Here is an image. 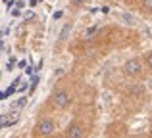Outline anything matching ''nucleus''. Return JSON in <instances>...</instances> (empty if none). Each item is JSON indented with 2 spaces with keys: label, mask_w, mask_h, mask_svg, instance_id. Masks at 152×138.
Listing matches in <instances>:
<instances>
[{
  "label": "nucleus",
  "mask_w": 152,
  "mask_h": 138,
  "mask_svg": "<svg viewBox=\"0 0 152 138\" xmlns=\"http://www.w3.org/2000/svg\"><path fill=\"white\" fill-rule=\"evenodd\" d=\"M69 104H71V94L69 92L58 90V92L52 94V105L56 109H66V108H69Z\"/></svg>",
  "instance_id": "f257e3e1"
},
{
  "label": "nucleus",
  "mask_w": 152,
  "mask_h": 138,
  "mask_svg": "<svg viewBox=\"0 0 152 138\" xmlns=\"http://www.w3.org/2000/svg\"><path fill=\"white\" fill-rule=\"evenodd\" d=\"M54 131H56L54 121L52 119H42V121H39V125L35 127L33 134L35 136H50V134H54Z\"/></svg>",
  "instance_id": "f03ea898"
},
{
  "label": "nucleus",
  "mask_w": 152,
  "mask_h": 138,
  "mask_svg": "<svg viewBox=\"0 0 152 138\" xmlns=\"http://www.w3.org/2000/svg\"><path fill=\"white\" fill-rule=\"evenodd\" d=\"M142 10H145V12H152V0H142Z\"/></svg>",
  "instance_id": "6e6552de"
},
{
  "label": "nucleus",
  "mask_w": 152,
  "mask_h": 138,
  "mask_svg": "<svg viewBox=\"0 0 152 138\" xmlns=\"http://www.w3.org/2000/svg\"><path fill=\"white\" fill-rule=\"evenodd\" d=\"M66 136L67 138H83L85 136V129L81 125H69L66 131Z\"/></svg>",
  "instance_id": "20e7f679"
},
{
  "label": "nucleus",
  "mask_w": 152,
  "mask_h": 138,
  "mask_svg": "<svg viewBox=\"0 0 152 138\" xmlns=\"http://www.w3.org/2000/svg\"><path fill=\"white\" fill-rule=\"evenodd\" d=\"M69 31H71V23H66L64 29H62V33H60V40H66V37L69 35Z\"/></svg>",
  "instance_id": "39448f33"
},
{
  "label": "nucleus",
  "mask_w": 152,
  "mask_h": 138,
  "mask_svg": "<svg viewBox=\"0 0 152 138\" xmlns=\"http://www.w3.org/2000/svg\"><path fill=\"white\" fill-rule=\"evenodd\" d=\"M35 17H37V15H35V12H33V10H27L25 14H23V21H33Z\"/></svg>",
  "instance_id": "423d86ee"
},
{
  "label": "nucleus",
  "mask_w": 152,
  "mask_h": 138,
  "mask_svg": "<svg viewBox=\"0 0 152 138\" xmlns=\"http://www.w3.org/2000/svg\"><path fill=\"white\" fill-rule=\"evenodd\" d=\"M25 104H27V98L21 96V98H19V100L14 104V108H15V109H21V108H25Z\"/></svg>",
  "instance_id": "0eeeda50"
},
{
  "label": "nucleus",
  "mask_w": 152,
  "mask_h": 138,
  "mask_svg": "<svg viewBox=\"0 0 152 138\" xmlns=\"http://www.w3.org/2000/svg\"><path fill=\"white\" fill-rule=\"evenodd\" d=\"M69 2H71V6L81 8V6H85V4H87V0H69Z\"/></svg>",
  "instance_id": "1a4fd4ad"
},
{
  "label": "nucleus",
  "mask_w": 152,
  "mask_h": 138,
  "mask_svg": "<svg viewBox=\"0 0 152 138\" xmlns=\"http://www.w3.org/2000/svg\"><path fill=\"white\" fill-rule=\"evenodd\" d=\"M125 2H131V0H125Z\"/></svg>",
  "instance_id": "f8f14e48"
},
{
  "label": "nucleus",
  "mask_w": 152,
  "mask_h": 138,
  "mask_svg": "<svg viewBox=\"0 0 152 138\" xmlns=\"http://www.w3.org/2000/svg\"><path fill=\"white\" fill-rule=\"evenodd\" d=\"M146 65H148V67L152 69V52L146 54Z\"/></svg>",
  "instance_id": "9d476101"
},
{
  "label": "nucleus",
  "mask_w": 152,
  "mask_h": 138,
  "mask_svg": "<svg viewBox=\"0 0 152 138\" xmlns=\"http://www.w3.org/2000/svg\"><path fill=\"white\" fill-rule=\"evenodd\" d=\"M96 29H98V27H91V29L87 31V37H91V35H93V33H94V31H96Z\"/></svg>",
  "instance_id": "9b49d317"
},
{
  "label": "nucleus",
  "mask_w": 152,
  "mask_h": 138,
  "mask_svg": "<svg viewBox=\"0 0 152 138\" xmlns=\"http://www.w3.org/2000/svg\"><path fill=\"white\" fill-rule=\"evenodd\" d=\"M123 71H125L127 77H141V75H142V65H141V61H139L137 58H133V60L125 61Z\"/></svg>",
  "instance_id": "7ed1b4c3"
}]
</instances>
